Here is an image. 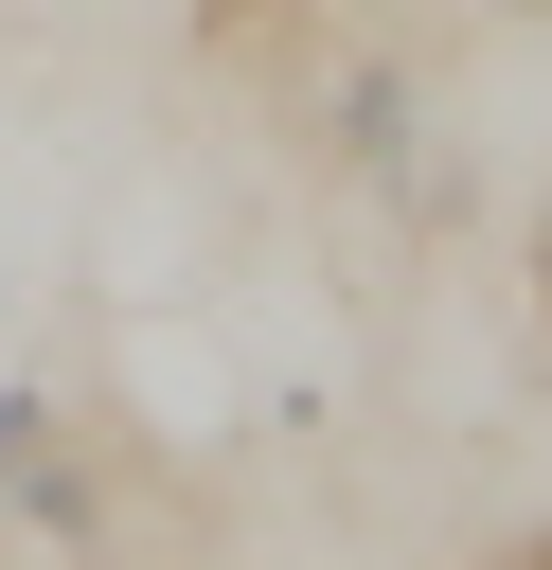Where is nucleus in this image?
Instances as JSON below:
<instances>
[{
	"instance_id": "obj_1",
	"label": "nucleus",
	"mask_w": 552,
	"mask_h": 570,
	"mask_svg": "<svg viewBox=\"0 0 552 570\" xmlns=\"http://www.w3.org/2000/svg\"><path fill=\"white\" fill-rule=\"evenodd\" d=\"M107 392H125V428H142L160 463H214V445L249 428V356H231V321H214L196 285H125V321H107Z\"/></svg>"
},
{
	"instance_id": "obj_3",
	"label": "nucleus",
	"mask_w": 552,
	"mask_h": 570,
	"mask_svg": "<svg viewBox=\"0 0 552 570\" xmlns=\"http://www.w3.org/2000/svg\"><path fill=\"white\" fill-rule=\"evenodd\" d=\"M516 570H552V552H516Z\"/></svg>"
},
{
	"instance_id": "obj_2",
	"label": "nucleus",
	"mask_w": 552,
	"mask_h": 570,
	"mask_svg": "<svg viewBox=\"0 0 552 570\" xmlns=\"http://www.w3.org/2000/svg\"><path fill=\"white\" fill-rule=\"evenodd\" d=\"M534 303H552V196H534Z\"/></svg>"
}]
</instances>
